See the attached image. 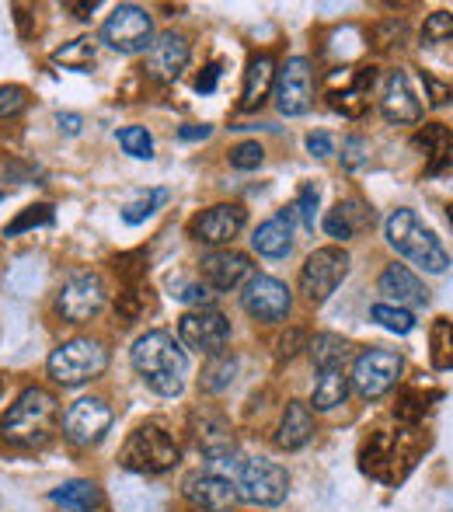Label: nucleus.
<instances>
[{
    "label": "nucleus",
    "instance_id": "nucleus-1",
    "mask_svg": "<svg viewBox=\"0 0 453 512\" xmlns=\"http://www.w3.org/2000/svg\"><path fill=\"white\" fill-rule=\"evenodd\" d=\"M133 370L140 373V380L161 398H178L185 391V370H189V356H185L182 342H175V335L164 328L147 331L133 342Z\"/></svg>",
    "mask_w": 453,
    "mask_h": 512
},
{
    "label": "nucleus",
    "instance_id": "nucleus-2",
    "mask_svg": "<svg viewBox=\"0 0 453 512\" xmlns=\"http://www.w3.org/2000/svg\"><path fill=\"white\" fill-rule=\"evenodd\" d=\"M56 398L42 387H25L0 418V439L11 446H42L53 436Z\"/></svg>",
    "mask_w": 453,
    "mask_h": 512
},
{
    "label": "nucleus",
    "instance_id": "nucleus-3",
    "mask_svg": "<svg viewBox=\"0 0 453 512\" xmlns=\"http://www.w3.org/2000/svg\"><path fill=\"white\" fill-rule=\"evenodd\" d=\"M387 244L426 272H447V265H450L440 237L419 220L415 209H394V213L387 216Z\"/></svg>",
    "mask_w": 453,
    "mask_h": 512
},
{
    "label": "nucleus",
    "instance_id": "nucleus-4",
    "mask_svg": "<svg viewBox=\"0 0 453 512\" xmlns=\"http://www.w3.org/2000/svg\"><path fill=\"white\" fill-rule=\"evenodd\" d=\"M105 366H109V352H105V345L95 342V338H70V342L56 345L46 359L49 377L60 387L88 384V380L102 377Z\"/></svg>",
    "mask_w": 453,
    "mask_h": 512
},
{
    "label": "nucleus",
    "instance_id": "nucleus-5",
    "mask_svg": "<svg viewBox=\"0 0 453 512\" xmlns=\"http://www.w3.org/2000/svg\"><path fill=\"white\" fill-rule=\"evenodd\" d=\"M119 464L136 474H164L178 464V443L161 425H140L122 446Z\"/></svg>",
    "mask_w": 453,
    "mask_h": 512
},
{
    "label": "nucleus",
    "instance_id": "nucleus-6",
    "mask_svg": "<svg viewBox=\"0 0 453 512\" xmlns=\"http://www.w3.org/2000/svg\"><path fill=\"white\" fill-rule=\"evenodd\" d=\"M237 495L251 506H279L290 492V474L286 467H279L276 460H265V457H251L241 464L234 478Z\"/></svg>",
    "mask_w": 453,
    "mask_h": 512
},
{
    "label": "nucleus",
    "instance_id": "nucleus-7",
    "mask_svg": "<svg viewBox=\"0 0 453 512\" xmlns=\"http://www.w3.org/2000/svg\"><path fill=\"white\" fill-rule=\"evenodd\" d=\"M401 373H405V359H401L394 349H366V352H359L356 363H352L349 380H352V387H356L359 398L377 401L398 384Z\"/></svg>",
    "mask_w": 453,
    "mask_h": 512
},
{
    "label": "nucleus",
    "instance_id": "nucleus-8",
    "mask_svg": "<svg viewBox=\"0 0 453 512\" xmlns=\"http://www.w3.org/2000/svg\"><path fill=\"white\" fill-rule=\"evenodd\" d=\"M349 276V255L342 248H318L300 269V293L307 297V304H325L339 283Z\"/></svg>",
    "mask_w": 453,
    "mask_h": 512
},
{
    "label": "nucleus",
    "instance_id": "nucleus-9",
    "mask_svg": "<svg viewBox=\"0 0 453 512\" xmlns=\"http://www.w3.org/2000/svg\"><path fill=\"white\" fill-rule=\"evenodd\" d=\"M102 42L112 46L115 53H143L154 42V21L143 7L136 4H119L105 18L102 25Z\"/></svg>",
    "mask_w": 453,
    "mask_h": 512
},
{
    "label": "nucleus",
    "instance_id": "nucleus-10",
    "mask_svg": "<svg viewBox=\"0 0 453 512\" xmlns=\"http://www.w3.org/2000/svg\"><path fill=\"white\" fill-rule=\"evenodd\" d=\"M230 338V321L213 307H196L178 317V342L199 356H220Z\"/></svg>",
    "mask_w": 453,
    "mask_h": 512
},
{
    "label": "nucleus",
    "instance_id": "nucleus-11",
    "mask_svg": "<svg viewBox=\"0 0 453 512\" xmlns=\"http://www.w3.org/2000/svg\"><path fill=\"white\" fill-rule=\"evenodd\" d=\"M241 307L248 310L255 321H265V324H279L286 321L293 307V293L286 283L272 276H251L241 290Z\"/></svg>",
    "mask_w": 453,
    "mask_h": 512
},
{
    "label": "nucleus",
    "instance_id": "nucleus-12",
    "mask_svg": "<svg viewBox=\"0 0 453 512\" xmlns=\"http://www.w3.org/2000/svg\"><path fill=\"white\" fill-rule=\"evenodd\" d=\"M105 307V283L95 272H77L63 283L60 297H56V310L67 317L70 324H84Z\"/></svg>",
    "mask_w": 453,
    "mask_h": 512
},
{
    "label": "nucleus",
    "instance_id": "nucleus-13",
    "mask_svg": "<svg viewBox=\"0 0 453 512\" xmlns=\"http://www.w3.org/2000/svg\"><path fill=\"white\" fill-rule=\"evenodd\" d=\"M314 105L311 63L304 56H290L283 70H276V108L283 115H307Z\"/></svg>",
    "mask_w": 453,
    "mask_h": 512
},
{
    "label": "nucleus",
    "instance_id": "nucleus-14",
    "mask_svg": "<svg viewBox=\"0 0 453 512\" xmlns=\"http://www.w3.org/2000/svg\"><path fill=\"white\" fill-rule=\"evenodd\" d=\"M109 425H112V408L102 398H81L63 415V436L77 446H91L109 432Z\"/></svg>",
    "mask_w": 453,
    "mask_h": 512
},
{
    "label": "nucleus",
    "instance_id": "nucleus-15",
    "mask_svg": "<svg viewBox=\"0 0 453 512\" xmlns=\"http://www.w3.org/2000/svg\"><path fill=\"white\" fill-rule=\"evenodd\" d=\"M182 495L203 512H230L237 506V485L217 471H192L182 481Z\"/></svg>",
    "mask_w": 453,
    "mask_h": 512
},
{
    "label": "nucleus",
    "instance_id": "nucleus-16",
    "mask_svg": "<svg viewBox=\"0 0 453 512\" xmlns=\"http://www.w3.org/2000/svg\"><path fill=\"white\" fill-rule=\"evenodd\" d=\"M244 209L237 203H220L210 206L189 223V234L196 237L199 244H210V248H220V244H230L244 227Z\"/></svg>",
    "mask_w": 453,
    "mask_h": 512
},
{
    "label": "nucleus",
    "instance_id": "nucleus-17",
    "mask_svg": "<svg viewBox=\"0 0 453 512\" xmlns=\"http://www.w3.org/2000/svg\"><path fill=\"white\" fill-rule=\"evenodd\" d=\"M380 112L394 126H415L422 119V102L415 98L412 81H408L405 70H391L384 77V88H380Z\"/></svg>",
    "mask_w": 453,
    "mask_h": 512
},
{
    "label": "nucleus",
    "instance_id": "nucleus-18",
    "mask_svg": "<svg viewBox=\"0 0 453 512\" xmlns=\"http://www.w3.org/2000/svg\"><path fill=\"white\" fill-rule=\"evenodd\" d=\"M185 63H189V42H185V35L161 32L154 42H150L143 70H147V77H154V81L168 84V81H175V77L182 74Z\"/></svg>",
    "mask_w": 453,
    "mask_h": 512
},
{
    "label": "nucleus",
    "instance_id": "nucleus-19",
    "mask_svg": "<svg viewBox=\"0 0 453 512\" xmlns=\"http://www.w3.org/2000/svg\"><path fill=\"white\" fill-rule=\"evenodd\" d=\"M199 276L213 286V290L227 293V290H237L241 283L251 279V262L248 255L234 248H220V251H210V255L199 262Z\"/></svg>",
    "mask_w": 453,
    "mask_h": 512
},
{
    "label": "nucleus",
    "instance_id": "nucleus-20",
    "mask_svg": "<svg viewBox=\"0 0 453 512\" xmlns=\"http://www.w3.org/2000/svg\"><path fill=\"white\" fill-rule=\"evenodd\" d=\"M380 293H384L387 300H391V307H426L429 304V290L422 286V279L415 276L408 265H387L384 272H380Z\"/></svg>",
    "mask_w": 453,
    "mask_h": 512
},
{
    "label": "nucleus",
    "instance_id": "nucleus-21",
    "mask_svg": "<svg viewBox=\"0 0 453 512\" xmlns=\"http://www.w3.org/2000/svg\"><path fill=\"white\" fill-rule=\"evenodd\" d=\"M293 216L297 209L286 206L276 216H269L265 223H258V230L251 234V248L265 258H286L293 248Z\"/></svg>",
    "mask_w": 453,
    "mask_h": 512
},
{
    "label": "nucleus",
    "instance_id": "nucleus-22",
    "mask_svg": "<svg viewBox=\"0 0 453 512\" xmlns=\"http://www.w3.org/2000/svg\"><path fill=\"white\" fill-rule=\"evenodd\" d=\"M398 457H401V436L398 432H373L370 443L363 446V471L380 481H401L398 478Z\"/></svg>",
    "mask_w": 453,
    "mask_h": 512
},
{
    "label": "nucleus",
    "instance_id": "nucleus-23",
    "mask_svg": "<svg viewBox=\"0 0 453 512\" xmlns=\"http://www.w3.org/2000/svg\"><path fill=\"white\" fill-rule=\"evenodd\" d=\"M373 67L370 70H349V74L342 77V91H332L328 95V102H332L335 112L349 115V119H359V115L366 112V105H370V84H373Z\"/></svg>",
    "mask_w": 453,
    "mask_h": 512
},
{
    "label": "nucleus",
    "instance_id": "nucleus-24",
    "mask_svg": "<svg viewBox=\"0 0 453 512\" xmlns=\"http://www.w3.org/2000/svg\"><path fill=\"white\" fill-rule=\"evenodd\" d=\"M415 147L426 150V171L429 175H440V171L453 168V129L443 122H429L415 133Z\"/></svg>",
    "mask_w": 453,
    "mask_h": 512
},
{
    "label": "nucleus",
    "instance_id": "nucleus-25",
    "mask_svg": "<svg viewBox=\"0 0 453 512\" xmlns=\"http://www.w3.org/2000/svg\"><path fill=\"white\" fill-rule=\"evenodd\" d=\"M311 436H314L311 405H304V401H290L283 411V418H279L276 443L283 446V450H300V446L311 443Z\"/></svg>",
    "mask_w": 453,
    "mask_h": 512
},
{
    "label": "nucleus",
    "instance_id": "nucleus-26",
    "mask_svg": "<svg viewBox=\"0 0 453 512\" xmlns=\"http://www.w3.org/2000/svg\"><path fill=\"white\" fill-rule=\"evenodd\" d=\"M272 84H276V63H272V56H255V60L248 63V70H244V91H241V108L244 112H251V108H258L269 98Z\"/></svg>",
    "mask_w": 453,
    "mask_h": 512
},
{
    "label": "nucleus",
    "instance_id": "nucleus-27",
    "mask_svg": "<svg viewBox=\"0 0 453 512\" xmlns=\"http://www.w3.org/2000/svg\"><path fill=\"white\" fill-rule=\"evenodd\" d=\"M366 223H373V209H366L359 199H345V203H339L325 216V234L335 237V241H349Z\"/></svg>",
    "mask_w": 453,
    "mask_h": 512
},
{
    "label": "nucleus",
    "instance_id": "nucleus-28",
    "mask_svg": "<svg viewBox=\"0 0 453 512\" xmlns=\"http://www.w3.org/2000/svg\"><path fill=\"white\" fill-rule=\"evenodd\" d=\"M349 373L345 366H328V370H318V384H314V398L311 405L318 411H332L339 408L345 398H349Z\"/></svg>",
    "mask_w": 453,
    "mask_h": 512
},
{
    "label": "nucleus",
    "instance_id": "nucleus-29",
    "mask_svg": "<svg viewBox=\"0 0 453 512\" xmlns=\"http://www.w3.org/2000/svg\"><path fill=\"white\" fill-rule=\"evenodd\" d=\"M49 502H56V506L70 509V512H95L102 506V488L95 485V481H67V485L53 488L49 492Z\"/></svg>",
    "mask_w": 453,
    "mask_h": 512
},
{
    "label": "nucleus",
    "instance_id": "nucleus-30",
    "mask_svg": "<svg viewBox=\"0 0 453 512\" xmlns=\"http://www.w3.org/2000/svg\"><path fill=\"white\" fill-rule=\"evenodd\" d=\"M237 377V359L230 352H220V356H210V363L203 366V377H199V387L206 394H220L234 384Z\"/></svg>",
    "mask_w": 453,
    "mask_h": 512
},
{
    "label": "nucleus",
    "instance_id": "nucleus-31",
    "mask_svg": "<svg viewBox=\"0 0 453 512\" xmlns=\"http://www.w3.org/2000/svg\"><path fill=\"white\" fill-rule=\"evenodd\" d=\"M307 352H311L314 366L318 370H328V366H345V359H349V345H345V338L339 335H314L311 342H307Z\"/></svg>",
    "mask_w": 453,
    "mask_h": 512
},
{
    "label": "nucleus",
    "instance_id": "nucleus-32",
    "mask_svg": "<svg viewBox=\"0 0 453 512\" xmlns=\"http://www.w3.org/2000/svg\"><path fill=\"white\" fill-rule=\"evenodd\" d=\"M95 60H98V42L95 39H74L53 53V63H60V67H67V70H88Z\"/></svg>",
    "mask_w": 453,
    "mask_h": 512
},
{
    "label": "nucleus",
    "instance_id": "nucleus-33",
    "mask_svg": "<svg viewBox=\"0 0 453 512\" xmlns=\"http://www.w3.org/2000/svg\"><path fill=\"white\" fill-rule=\"evenodd\" d=\"M53 220H56V213H53V206H49V203L28 206V209H21V213L14 216L11 223H7L4 234L7 237H18V234H25V230H32V227H53Z\"/></svg>",
    "mask_w": 453,
    "mask_h": 512
},
{
    "label": "nucleus",
    "instance_id": "nucleus-34",
    "mask_svg": "<svg viewBox=\"0 0 453 512\" xmlns=\"http://www.w3.org/2000/svg\"><path fill=\"white\" fill-rule=\"evenodd\" d=\"M370 317L377 324H384L387 331H394V335H408V331H415V314L405 307H391V304H373L370 307Z\"/></svg>",
    "mask_w": 453,
    "mask_h": 512
},
{
    "label": "nucleus",
    "instance_id": "nucleus-35",
    "mask_svg": "<svg viewBox=\"0 0 453 512\" xmlns=\"http://www.w3.org/2000/svg\"><path fill=\"white\" fill-rule=\"evenodd\" d=\"M164 203H168V192L164 189H150L147 196H140V199H133L126 209H122V220L129 223V227H136V223H143V220H150V216L157 213Z\"/></svg>",
    "mask_w": 453,
    "mask_h": 512
},
{
    "label": "nucleus",
    "instance_id": "nucleus-36",
    "mask_svg": "<svg viewBox=\"0 0 453 512\" xmlns=\"http://www.w3.org/2000/svg\"><path fill=\"white\" fill-rule=\"evenodd\" d=\"M119 147L126 150L129 157H136V161H150V157H154V136L143 126H126V129H119Z\"/></svg>",
    "mask_w": 453,
    "mask_h": 512
},
{
    "label": "nucleus",
    "instance_id": "nucleus-37",
    "mask_svg": "<svg viewBox=\"0 0 453 512\" xmlns=\"http://www.w3.org/2000/svg\"><path fill=\"white\" fill-rule=\"evenodd\" d=\"M440 42H453V14L433 11L422 25V46H440Z\"/></svg>",
    "mask_w": 453,
    "mask_h": 512
},
{
    "label": "nucleus",
    "instance_id": "nucleus-38",
    "mask_svg": "<svg viewBox=\"0 0 453 512\" xmlns=\"http://www.w3.org/2000/svg\"><path fill=\"white\" fill-rule=\"evenodd\" d=\"M433 363L440 370H453V324L436 321L433 328Z\"/></svg>",
    "mask_w": 453,
    "mask_h": 512
},
{
    "label": "nucleus",
    "instance_id": "nucleus-39",
    "mask_svg": "<svg viewBox=\"0 0 453 512\" xmlns=\"http://www.w3.org/2000/svg\"><path fill=\"white\" fill-rule=\"evenodd\" d=\"M171 297H178V300H185V304H199V307H206L213 300V293H210V286L206 283H192V279H185V276H171Z\"/></svg>",
    "mask_w": 453,
    "mask_h": 512
},
{
    "label": "nucleus",
    "instance_id": "nucleus-40",
    "mask_svg": "<svg viewBox=\"0 0 453 512\" xmlns=\"http://www.w3.org/2000/svg\"><path fill=\"white\" fill-rule=\"evenodd\" d=\"M265 161V150L258 140H241L234 150H230V164H234L237 171H258Z\"/></svg>",
    "mask_w": 453,
    "mask_h": 512
},
{
    "label": "nucleus",
    "instance_id": "nucleus-41",
    "mask_svg": "<svg viewBox=\"0 0 453 512\" xmlns=\"http://www.w3.org/2000/svg\"><path fill=\"white\" fill-rule=\"evenodd\" d=\"M28 108V91L18 84H4L0 88V119H14Z\"/></svg>",
    "mask_w": 453,
    "mask_h": 512
},
{
    "label": "nucleus",
    "instance_id": "nucleus-42",
    "mask_svg": "<svg viewBox=\"0 0 453 512\" xmlns=\"http://www.w3.org/2000/svg\"><path fill=\"white\" fill-rule=\"evenodd\" d=\"M318 203H321V196H318L314 185H304L300 196H297V203H293V209H297V216L304 220L307 230H314V223H318Z\"/></svg>",
    "mask_w": 453,
    "mask_h": 512
},
{
    "label": "nucleus",
    "instance_id": "nucleus-43",
    "mask_svg": "<svg viewBox=\"0 0 453 512\" xmlns=\"http://www.w3.org/2000/svg\"><path fill=\"white\" fill-rule=\"evenodd\" d=\"M366 157H370V154H366V140H363V136H349V140L342 143V164H345L349 171H359V168H363Z\"/></svg>",
    "mask_w": 453,
    "mask_h": 512
},
{
    "label": "nucleus",
    "instance_id": "nucleus-44",
    "mask_svg": "<svg viewBox=\"0 0 453 512\" xmlns=\"http://www.w3.org/2000/svg\"><path fill=\"white\" fill-rule=\"evenodd\" d=\"M422 81H426L429 102L433 105H450L453 102V84H443L440 77H433V74H422Z\"/></svg>",
    "mask_w": 453,
    "mask_h": 512
},
{
    "label": "nucleus",
    "instance_id": "nucleus-45",
    "mask_svg": "<svg viewBox=\"0 0 453 512\" xmlns=\"http://www.w3.org/2000/svg\"><path fill=\"white\" fill-rule=\"evenodd\" d=\"M307 150H311L314 157H332L335 154V143L328 133H311L307 136Z\"/></svg>",
    "mask_w": 453,
    "mask_h": 512
},
{
    "label": "nucleus",
    "instance_id": "nucleus-46",
    "mask_svg": "<svg viewBox=\"0 0 453 512\" xmlns=\"http://www.w3.org/2000/svg\"><path fill=\"white\" fill-rule=\"evenodd\" d=\"M300 345H304V331H297V328H293L290 335H283V338H279V345H276V356H279V359H290L293 352L300 349Z\"/></svg>",
    "mask_w": 453,
    "mask_h": 512
},
{
    "label": "nucleus",
    "instance_id": "nucleus-47",
    "mask_svg": "<svg viewBox=\"0 0 453 512\" xmlns=\"http://www.w3.org/2000/svg\"><path fill=\"white\" fill-rule=\"evenodd\" d=\"M217 81H220V63H210V67L199 74L196 91H199V95H213V91H217Z\"/></svg>",
    "mask_w": 453,
    "mask_h": 512
},
{
    "label": "nucleus",
    "instance_id": "nucleus-48",
    "mask_svg": "<svg viewBox=\"0 0 453 512\" xmlns=\"http://www.w3.org/2000/svg\"><path fill=\"white\" fill-rule=\"evenodd\" d=\"M206 136H210V126H182L178 129V140H185V143L206 140Z\"/></svg>",
    "mask_w": 453,
    "mask_h": 512
},
{
    "label": "nucleus",
    "instance_id": "nucleus-49",
    "mask_svg": "<svg viewBox=\"0 0 453 512\" xmlns=\"http://www.w3.org/2000/svg\"><path fill=\"white\" fill-rule=\"evenodd\" d=\"M56 122H60V129H67L70 136L81 133V115H74V112H60V115H56Z\"/></svg>",
    "mask_w": 453,
    "mask_h": 512
},
{
    "label": "nucleus",
    "instance_id": "nucleus-50",
    "mask_svg": "<svg viewBox=\"0 0 453 512\" xmlns=\"http://www.w3.org/2000/svg\"><path fill=\"white\" fill-rule=\"evenodd\" d=\"M95 7H98L95 0H81V4H67V11H74L77 18H88V14L95 11Z\"/></svg>",
    "mask_w": 453,
    "mask_h": 512
},
{
    "label": "nucleus",
    "instance_id": "nucleus-51",
    "mask_svg": "<svg viewBox=\"0 0 453 512\" xmlns=\"http://www.w3.org/2000/svg\"><path fill=\"white\" fill-rule=\"evenodd\" d=\"M447 216H450V223H453V203L447 206Z\"/></svg>",
    "mask_w": 453,
    "mask_h": 512
},
{
    "label": "nucleus",
    "instance_id": "nucleus-52",
    "mask_svg": "<svg viewBox=\"0 0 453 512\" xmlns=\"http://www.w3.org/2000/svg\"><path fill=\"white\" fill-rule=\"evenodd\" d=\"M0 394H4V384H0Z\"/></svg>",
    "mask_w": 453,
    "mask_h": 512
},
{
    "label": "nucleus",
    "instance_id": "nucleus-53",
    "mask_svg": "<svg viewBox=\"0 0 453 512\" xmlns=\"http://www.w3.org/2000/svg\"><path fill=\"white\" fill-rule=\"evenodd\" d=\"M0 199H4V192H0Z\"/></svg>",
    "mask_w": 453,
    "mask_h": 512
}]
</instances>
